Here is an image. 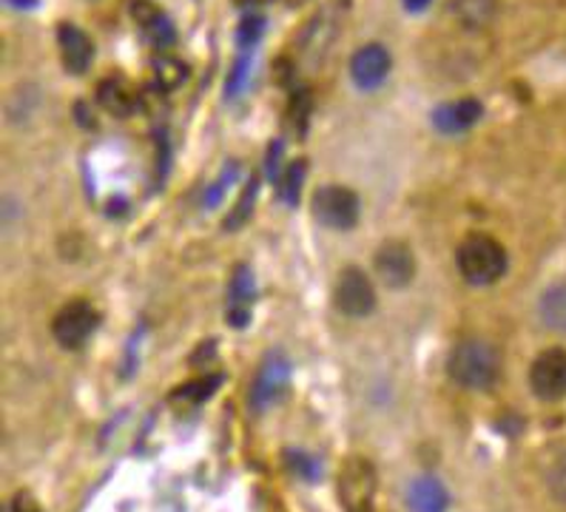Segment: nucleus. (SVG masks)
<instances>
[{"instance_id": "nucleus-1", "label": "nucleus", "mask_w": 566, "mask_h": 512, "mask_svg": "<svg viewBox=\"0 0 566 512\" xmlns=\"http://www.w3.org/2000/svg\"><path fill=\"white\" fill-rule=\"evenodd\" d=\"M447 370L455 385L470 390H490L501 376V356L490 342L464 339L450 353Z\"/></svg>"}, {"instance_id": "nucleus-2", "label": "nucleus", "mask_w": 566, "mask_h": 512, "mask_svg": "<svg viewBox=\"0 0 566 512\" xmlns=\"http://www.w3.org/2000/svg\"><path fill=\"white\" fill-rule=\"evenodd\" d=\"M455 265L470 285H493L506 273V251L486 233H470L455 251Z\"/></svg>"}, {"instance_id": "nucleus-3", "label": "nucleus", "mask_w": 566, "mask_h": 512, "mask_svg": "<svg viewBox=\"0 0 566 512\" xmlns=\"http://www.w3.org/2000/svg\"><path fill=\"white\" fill-rule=\"evenodd\" d=\"M101 325V313L94 311L92 302L72 300L57 311L52 322V336L66 351H77L92 339V333Z\"/></svg>"}, {"instance_id": "nucleus-4", "label": "nucleus", "mask_w": 566, "mask_h": 512, "mask_svg": "<svg viewBox=\"0 0 566 512\" xmlns=\"http://www.w3.org/2000/svg\"><path fill=\"white\" fill-rule=\"evenodd\" d=\"M314 217L325 228L334 231H347L359 220V197L345 186H322L311 200Z\"/></svg>"}, {"instance_id": "nucleus-5", "label": "nucleus", "mask_w": 566, "mask_h": 512, "mask_svg": "<svg viewBox=\"0 0 566 512\" xmlns=\"http://www.w3.org/2000/svg\"><path fill=\"white\" fill-rule=\"evenodd\" d=\"M334 302L345 316L361 320L367 313H374L376 307L374 282H370V276L361 268H345L339 273V280H336Z\"/></svg>"}, {"instance_id": "nucleus-6", "label": "nucleus", "mask_w": 566, "mask_h": 512, "mask_svg": "<svg viewBox=\"0 0 566 512\" xmlns=\"http://www.w3.org/2000/svg\"><path fill=\"white\" fill-rule=\"evenodd\" d=\"M530 387L541 401L566 399V351L549 347L530 367Z\"/></svg>"}, {"instance_id": "nucleus-7", "label": "nucleus", "mask_w": 566, "mask_h": 512, "mask_svg": "<svg viewBox=\"0 0 566 512\" xmlns=\"http://www.w3.org/2000/svg\"><path fill=\"white\" fill-rule=\"evenodd\" d=\"M287 379H291V365H287L285 353L271 351L262 359L260 373H256V379H253L251 387V407L253 410H268L273 401L282 399V393H285Z\"/></svg>"}, {"instance_id": "nucleus-8", "label": "nucleus", "mask_w": 566, "mask_h": 512, "mask_svg": "<svg viewBox=\"0 0 566 512\" xmlns=\"http://www.w3.org/2000/svg\"><path fill=\"white\" fill-rule=\"evenodd\" d=\"M394 66V58L381 43H367L359 52L350 58V81L361 88V92H374L387 81Z\"/></svg>"}, {"instance_id": "nucleus-9", "label": "nucleus", "mask_w": 566, "mask_h": 512, "mask_svg": "<svg viewBox=\"0 0 566 512\" xmlns=\"http://www.w3.org/2000/svg\"><path fill=\"white\" fill-rule=\"evenodd\" d=\"M376 276L387 288H405L416 276V260L405 242H385L376 251Z\"/></svg>"}, {"instance_id": "nucleus-10", "label": "nucleus", "mask_w": 566, "mask_h": 512, "mask_svg": "<svg viewBox=\"0 0 566 512\" xmlns=\"http://www.w3.org/2000/svg\"><path fill=\"white\" fill-rule=\"evenodd\" d=\"M57 46H61V61L69 74L88 72L94 61V43L81 27L61 23V29H57Z\"/></svg>"}, {"instance_id": "nucleus-11", "label": "nucleus", "mask_w": 566, "mask_h": 512, "mask_svg": "<svg viewBox=\"0 0 566 512\" xmlns=\"http://www.w3.org/2000/svg\"><path fill=\"white\" fill-rule=\"evenodd\" d=\"M132 18H134V23L143 29V34H146L148 41L154 43V46L168 49V46H174V41H177V32H174V23L168 21V14L163 12L160 7L148 3V0H134Z\"/></svg>"}, {"instance_id": "nucleus-12", "label": "nucleus", "mask_w": 566, "mask_h": 512, "mask_svg": "<svg viewBox=\"0 0 566 512\" xmlns=\"http://www.w3.org/2000/svg\"><path fill=\"white\" fill-rule=\"evenodd\" d=\"M481 117H484V106L475 97H464V101L444 103V106L436 108L433 126L441 134H461L473 128Z\"/></svg>"}, {"instance_id": "nucleus-13", "label": "nucleus", "mask_w": 566, "mask_h": 512, "mask_svg": "<svg viewBox=\"0 0 566 512\" xmlns=\"http://www.w3.org/2000/svg\"><path fill=\"white\" fill-rule=\"evenodd\" d=\"M253 296H256V288H253L251 271L248 268H237L231 282V296H228V322H231V327L248 325Z\"/></svg>"}, {"instance_id": "nucleus-14", "label": "nucleus", "mask_w": 566, "mask_h": 512, "mask_svg": "<svg viewBox=\"0 0 566 512\" xmlns=\"http://www.w3.org/2000/svg\"><path fill=\"white\" fill-rule=\"evenodd\" d=\"M97 103H101L112 117H132V114L137 112V94H134V88L128 86L123 77H117V74L101 81V86H97Z\"/></svg>"}, {"instance_id": "nucleus-15", "label": "nucleus", "mask_w": 566, "mask_h": 512, "mask_svg": "<svg viewBox=\"0 0 566 512\" xmlns=\"http://www.w3.org/2000/svg\"><path fill=\"white\" fill-rule=\"evenodd\" d=\"M447 490L433 476H421L407 490V504L413 512H447Z\"/></svg>"}, {"instance_id": "nucleus-16", "label": "nucleus", "mask_w": 566, "mask_h": 512, "mask_svg": "<svg viewBox=\"0 0 566 512\" xmlns=\"http://www.w3.org/2000/svg\"><path fill=\"white\" fill-rule=\"evenodd\" d=\"M541 322H544L549 331L566 333V282L553 285L549 291L541 296Z\"/></svg>"}, {"instance_id": "nucleus-17", "label": "nucleus", "mask_w": 566, "mask_h": 512, "mask_svg": "<svg viewBox=\"0 0 566 512\" xmlns=\"http://www.w3.org/2000/svg\"><path fill=\"white\" fill-rule=\"evenodd\" d=\"M154 74H157V83H160V88H177L182 81H186L188 74V66L180 61V58H174V54L163 52L154 58Z\"/></svg>"}, {"instance_id": "nucleus-18", "label": "nucleus", "mask_w": 566, "mask_h": 512, "mask_svg": "<svg viewBox=\"0 0 566 512\" xmlns=\"http://www.w3.org/2000/svg\"><path fill=\"white\" fill-rule=\"evenodd\" d=\"M305 174H307V163H302V160L291 163V166H287V171L282 174L280 194L287 206H296V202H300L302 186H305Z\"/></svg>"}, {"instance_id": "nucleus-19", "label": "nucleus", "mask_w": 566, "mask_h": 512, "mask_svg": "<svg viewBox=\"0 0 566 512\" xmlns=\"http://www.w3.org/2000/svg\"><path fill=\"white\" fill-rule=\"evenodd\" d=\"M262 32H265V18L260 14H245L237 29V43H240V52H253V46L262 41Z\"/></svg>"}, {"instance_id": "nucleus-20", "label": "nucleus", "mask_w": 566, "mask_h": 512, "mask_svg": "<svg viewBox=\"0 0 566 512\" xmlns=\"http://www.w3.org/2000/svg\"><path fill=\"white\" fill-rule=\"evenodd\" d=\"M251 54L253 52H240V58L233 61L231 74H228V83H226V97H228V101H231V97H237V94L242 92V86H245L248 72H251Z\"/></svg>"}, {"instance_id": "nucleus-21", "label": "nucleus", "mask_w": 566, "mask_h": 512, "mask_svg": "<svg viewBox=\"0 0 566 512\" xmlns=\"http://www.w3.org/2000/svg\"><path fill=\"white\" fill-rule=\"evenodd\" d=\"M217 385H220V376H206V379H197V382H191V385L180 387L174 399L177 401H206L208 396L217 390Z\"/></svg>"}, {"instance_id": "nucleus-22", "label": "nucleus", "mask_w": 566, "mask_h": 512, "mask_svg": "<svg viewBox=\"0 0 566 512\" xmlns=\"http://www.w3.org/2000/svg\"><path fill=\"white\" fill-rule=\"evenodd\" d=\"M455 12L467 23H484L490 18V0H455Z\"/></svg>"}, {"instance_id": "nucleus-23", "label": "nucleus", "mask_w": 566, "mask_h": 512, "mask_svg": "<svg viewBox=\"0 0 566 512\" xmlns=\"http://www.w3.org/2000/svg\"><path fill=\"white\" fill-rule=\"evenodd\" d=\"M237 174H240V168H237V163H228L226 174H222V180L217 182V186H211V191L206 194V208L220 206V200H222V197H226L228 186H231V182L237 180Z\"/></svg>"}, {"instance_id": "nucleus-24", "label": "nucleus", "mask_w": 566, "mask_h": 512, "mask_svg": "<svg viewBox=\"0 0 566 512\" xmlns=\"http://www.w3.org/2000/svg\"><path fill=\"white\" fill-rule=\"evenodd\" d=\"M253 194H256V182H248L245 194H242V202H240V206H237V211H233L231 217H228L226 228H240L242 222H245L248 217H251V211H253Z\"/></svg>"}, {"instance_id": "nucleus-25", "label": "nucleus", "mask_w": 566, "mask_h": 512, "mask_svg": "<svg viewBox=\"0 0 566 512\" xmlns=\"http://www.w3.org/2000/svg\"><path fill=\"white\" fill-rule=\"evenodd\" d=\"M287 459H291L287 464L294 467L302 479H307V481L319 479V467H316V461L311 459V456H302V452H287Z\"/></svg>"}, {"instance_id": "nucleus-26", "label": "nucleus", "mask_w": 566, "mask_h": 512, "mask_svg": "<svg viewBox=\"0 0 566 512\" xmlns=\"http://www.w3.org/2000/svg\"><path fill=\"white\" fill-rule=\"evenodd\" d=\"M553 492L560 501H566V459L558 461V467L553 470Z\"/></svg>"}, {"instance_id": "nucleus-27", "label": "nucleus", "mask_w": 566, "mask_h": 512, "mask_svg": "<svg viewBox=\"0 0 566 512\" xmlns=\"http://www.w3.org/2000/svg\"><path fill=\"white\" fill-rule=\"evenodd\" d=\"M9 512H41V506H38V501H34L29 492H21V495H14L12 499Z\"/></svg>"}, {"instance_id": "nucleus-28", "label": "nucleus", "mask_w": 566, "mask_h": 512, "mask_svg": "<svg viewBox=\"0 0 566 512\" xmlns=\"http://www.w3.org/2000/svg\"><path fill=\"white\" fill-rule=\"evenodd\" d=\"M282 154V143L276 140L271 146V157H268V174H271V180H280V166H276V160H280Z\"/></svg>"}, {"instance_id": "nucleus-29", "label": "nucleus", "mask_w": 566, "mask_h": 512, "mask_svg": "<svg viewBox=\"0 0 566 512\" xmlns=\"http://www.w3.org/2000/svg\"><path fill=\"white\" fill-rule=\"evenodd\" d=\"M401 3H405L407 12H424V9L430 7L433 0H401Z\"/></svg>"}, {"instance_id": "nucleus-30", "label": "nucleus", "mask_w": 566, "mask_h": 512, "mask_svg": "<svg viewBox=\"0 0 566 512\" xmlns=\"http://www.w3.org/2000/svg\"><path fill=\"white\" fill-rule=\"evenodd\" d=\"M9 7H14V9H34L38 7V0H7Z\"/></svg>"}]
</instances>
